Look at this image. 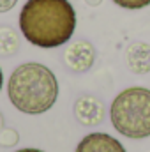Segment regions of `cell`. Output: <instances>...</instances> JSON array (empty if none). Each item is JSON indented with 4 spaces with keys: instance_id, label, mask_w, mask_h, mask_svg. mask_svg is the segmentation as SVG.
<instances>
[{
    "instance_id": "1",
    "label": "cell",
    "mask_w": 150,
    "mask_h": 152,
    "mask_svg": "<svg viewBox=\"0 0 150 152\" xmlns=\"http://www.w3.org/2000/svg\"><path fill=\"white\" fill-rule=\"evenodd\" d=\"M23 37L39 48H58L73 37L76 11L69 0H28L20 12Z\"/></svg>"
},
{
    "instance_id": "2",
    "label": "cell",
    "mask_w": 150,
    "mask_h": 152,
    "mask_svg": "<svg viewBox=\"0 0 150 152\" xmlns=\"http://www.w3.org/2000/svg\"><path fill=\"white\" fill-rule=\"evenodd\" d=\"M7 94L16 110L39 115L53 108L58 97V81L50 67L39 62H27L12 71Z\"/></svg>"
},
{
    "instance_id": "3",
    "label": "cell",
    "mask_w": 150,
    "mask_h": 152,
    "mask_svg": "<svg viewBox=\"0 0 150 152\" xmlns=\"http://www.w3.org/2000/svg\"><path fill=\"white\" fill-rule=\"evenodd\" d=\"M110 118L113 127L127 138L141 140L150 136V90L129 87L111 103Z\"/></svg>"
},
{
    "instance_id": "4",
    "label": "cell",
    "mask_w": 150,
    "mask_h": 152,
    "mask_svg": "<svg viewBox=\"0 0 150 152\" xmlns=\"http://www.w3.org/2000/svg\"><path fill=\"white\" fill-rule=\"evenodd\" d=\"M64 60L73 73H85L95 62V48L85 39L73 41L64 51Z\"/></svg>"
},
{
    "instance_id": "5",
    "label": "cell",
    "mask_w": 150,
    "mask_h": 152,
    "mask_svg": "<svg viewBox=\"0 0 150 152\" xmlns=\"http://www.w3.org/2000/svg\"><path fill=\"white\" fill-rule=\"evenodd\" d=\"M104 104L95 96H79L74 103V117L83 126H99L104 120Z\"/></svg>"
},
{
    "instance_id": "6",
    "label": "cell",
    "mask_w": 150,
    "mask_h": 152,
    "mask_svg": "<svg viewBox=\"0 0 150 152\" xmlns=\"http://www.w3.org/2000/svg\"><path fill=\"white\" fill-rule=\"evenodd\" d=\"M76 152H125V149L108 133H90L78 143Z\"/></svg>"
},
{
    "instance_id": "7",
    "label": "cell",
    "mask_w": 150,
    "mask_h": 152,
    "mask_svg": "<svg viewBox=\"0 0 150 152\" xmlns=\"http://www.w3.org/2000/svg\"><path fill=\"white\" fill-rule=\"evenodd\" d=\"M127 66L134 75H147L150 73V44L136 41L129 44L125 51Z\"/></svg>"
},
{
    "instance_id": "8",
    "label": "cell",
    "mask_w": 150,
    "mask_h": 152,
    "mask_svg": "<svg viewBox=\"0 0 150 152\" xmlns=\"http://www.w3.org/2000/svg\"><path fill=\"white\" fill-rule=\"evenodd\" d=\"M18 34L9 27H0V55H14L18 51Z\"/></svg>"
},
{
    "instance_id": "9",
    "label": "cell",
    "mask_w": 150,
    "mask_h": 152,
    "mask_svg": "<svg viewBox=\"0 0 150 152\" xmlns=\"http://www.w3.org/2000/svg\"><path fill=\"white\" fill-rule=\"evenodd\" d=\"M16 143H18V133H16V129L7 127V129L0 131V145L2 147H12Z\"/></svg>"
},
{
    "instance_id": "10",
    "label": "cell",
    "mask_w": 150,
    "mask_h": 152,
    "mask_svg": "<svg viewBox=\"0 0 150 152\" xmlns=\"http://www.w3.org/2000/svg\"><path fill=\"white\" fill-rule=\"evenodd\" d=\"M117 5H120L122 9H129V11H136V9H143L150 5V0H113Z\"/></svg>"
},
{
    "instance_id": "11",
    "label": "cell",
    "mask_w": 150,
    "mask_h": 152,
    "mask_svg": "<svg viewBox=\"0 0 150 152\" xmlns=\"http://www.w3.org/2000/svg\"><path fill=\"white\" fill-rule=\"evenodd\" d=\"M18 0H0V12H7L16 5Z\"/></svg>"
},
{
    "instance_id": "12",
    "label": "cell",
    "mask_w": 150,
    "mask_h": 152,
    "mask_svg": "<svg viewBox=\"0 0 150 152\" xmlns=\"http://www.w3.org/2000/svg\"><path fill=\"white\" fill-rule=\"evenodd\" d=\"M16 152H44V151H39V149H21V151H16Z\"/></svg>"
},
{
    "instance_id": "13",
    "label": "cell",
    "mask_w": 150,
    "mask_h": 152,
    "mask_svg": "<svg viewBox=\"0 0 150 152\" xmlns=\"http://www.w3.org/2000/svg\"><path fill=\"white\" fill-rule=\"evenodd\" d=\"M4 129V115L0 113V131Z\"/></svg>"
},
{
    "instance_id": "14",
    "label": "cell",
    "mask_w": 150,
    "mask_h": 152,
    "mask_svg": "<svg viewBox=\"0 0 150 152\" xmlns=\"http://www.w3.org/2000/svg\"><path fill=\"white\" fill-rule=\"evenodd\" d=\"M2 83H4V75H2V69H0V88H2Z\"/></svg>"
}]
</instances>
